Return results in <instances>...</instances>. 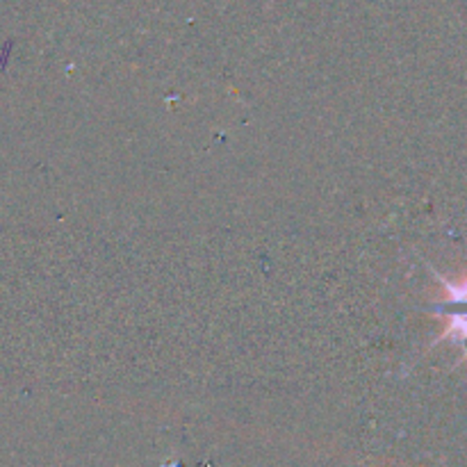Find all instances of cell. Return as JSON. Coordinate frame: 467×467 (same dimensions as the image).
<instances>
[{"label": "cell", "instance_id": "6da1fadb", "mask_svg": "<svg viewBox=\"0 0 467 467\" xmlns=\"http://www.w3.org/2000/svg\"><path fill=\"white\" fill-rule=\"evenodd\" d=\"M447 292L454 301H467V278L463 283H456V285H447Z\"/></svg>", "mask_w": 467, "mask_h": 467}]
</instances>
